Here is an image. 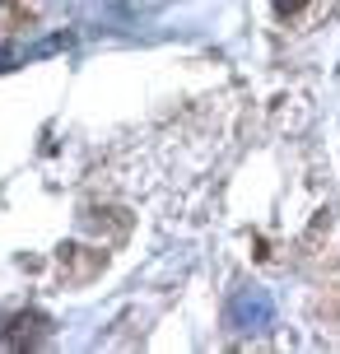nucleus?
I'll return each instance as SVG.
<instances>
[{
	"label": "nucleus",
	"mask_w": 340,
	"mask_h": 354,
	"mask_svg": "<svg viewBox=\"0 0 340 354\" xmlns=\"http://www.w3.org/2000/svg\"><path fill=\"white\" fill-rule=\"evenodd\" d=\"M229 322H233V326H247V322H252V326H266V322H270V299L261 294V289H247V294L229 308Z\"/></svg>",
	"instance_id": "1"
},
{
	"label": "nucleus",
	"mask_w": 340,
	"mask_h": 354,
	"mask_svg": "<svg viewBox=\"0 0 340 354\" xmlns=\"http://www.w3.org/2000/svg\"><path fill=\"white\" fill-rule=\"evenodd\" d=\"M303 5H308V0H275V15H280V19H289V15H299Z\"/></svg>",
	"instance_id": "2"
}]
</instances>
